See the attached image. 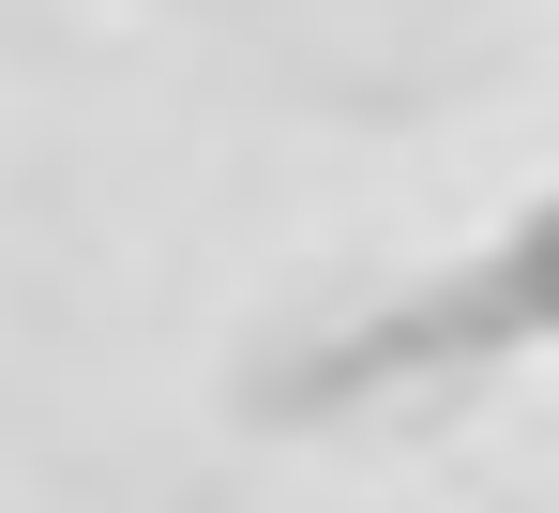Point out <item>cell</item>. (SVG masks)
I'll return each instance as SVG.
<instances>
[{
	"mask_svg": "<svg viewBox=\"0 0 559 513\" xmlns=\"http://www.w3.org/2000/svg\"><path fill=\"white\" fill-rule=\"evenodd\" d=\"M484 318H499V333H559V196L484 256Z\"/></svg>",
	"mask_w": 559,
	"mask_h": 513,
	"instance_id": "1",
	"label": "cell"
}]
</instances>
